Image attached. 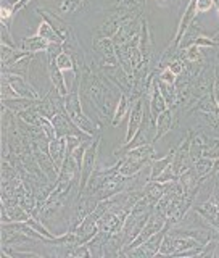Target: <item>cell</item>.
Segmentation results:
<instances>
[{
    "label": "cell",
    "instance_id": "24",
    "mask_svg": "<svg viewBox=\"0 0 219 258\" xmlns=\"http://www.w3.org/2000/svg\"><path fill=\"white\" fill-rule=\"evenodd\" d=\"M214 7V0H197V12L206 13Z\"/></svg>",
    "mask_w": 219,
    "mask_h": 258
},
{
    "label": "cell",
    "instance_id": "16",
    "mask_svg": "<svg viewBox=\"0 0 219 258\" xmlns=\"http://www.w3.org/2000/svg\"><path fill=\"white\" fill-rule=\"evenodd\" d=\"M31 61H32V53H28V55H24L23 58L16 60L13 64H10V67H8L2 73H10V75L28 78L29 76V70H31Z\"/></svg>",
    "mask_w": 219,
    "mask_h": 258
},
{
    "label": "cell",
    "instance_id": "2",
    "mask_svg": "<svg viewBox=\"0 0 219 258\" xmlns=\"http://www.w3.org/2000/svg\"><path fill=\"white\" fill-rule=\"evenodd\" d=\"M63 107H64V111L68 113V116L71 118V121L81 129V131H84L86 134L95 136L97 126L86 116V113L83 110V103H81V99H79V87H75L72 91H69L66 97H63Z\"/></svg>",
    "mask_w": 219,
    "mask_h": 258
},
{
    "label": "cell",
    "instance_id": "6",
    "mask_svg": "<svg viewBox=\"0 0 219 258\" xmlns=\"http://www.w3.org/2000/svg\"><path fill=\"white\" fill-rule=\"evenodd\" d=\"M143 116H145V102L143 99H139L135 100L132 108H131V113H129V119H127V134H126V139L123 142V145L129 144L132 139L135 133L139 131V127L143 121Z\"/></svg>",
    "mask_w": 219,
    "mask_h": 258
},
{
    "label": "cell",
    "instance_id": "14",
    "mask_svg": "<svg viewBox=\"0 0 219 258\" xmlns=\"http://www.w3.org/2000/svg\"><path fill=\"white\" fill-rule=\"evenodd\" d=\"M132 105H134V103L131 102V99H129V97H127L126 94L121 95V99H119V102H118V105H116V108H115V111H113L111 126H118L126 116H129V113H131Z\"/></svg>",
    "mask_w": 219,
    "mask_h": 258
},
{
    "label": "cell",
    "instance_id": "20",
    "mask_svg": "<svg viewBox=\"0 0 219 258\" xmlns=\"http://www.w3.org/2000/svg\"><path fill=\"white\" fill-rule=\"evenodd\" d=\"M197 108L201 110V111H206V113H217L219 111V107L214 100V95L213 92H209L203 97H200L198 102H197Z\"/></svg>",
    "mask_w": 219,
    "mask_h": 258
},
{
    "label": "cell",
    "instance_id": "25",
    "mask_svg": "<svg viewBox=\"0 0 219 258\" xmlns=\"http://www.w3.org/2000/svg\"><path fill=\"white\" fill-rule=\"evenodd\" d=\"M29 2H31V0H20V2H18V4H16V5L13 7V10H15V13H18L20 10H23V8H24V7H26V5H28Z\"/></svg>",
    "mask_w": 219,
    "mask_h": 258
},
{
    "label": "cell",
    "instance_id": "1",
    "mask_svg": "<svg viewBox=\"0 0 219 258\" xmlns=\"http://www.w3.org/2000/svg\"><path fill=\"white\" fill-rule=\"evenodd\" d=\"M155 150H153L152 144L147 145H140V147H135L124 152V155L119 161V173L129 177V176H134L135 173H139L142 168H145V165L153 158L155 155Z\"/></svg>",
    "mask_w": 219,
    "mask_h": 258
},
{
    "label": "cell",
    "instance_id": "22",
    "mask_svg": "<svg viewBox=\"0 0 219 258\" xmlns=\"http://www.w3.org/2000/svg\"><path fill=\"white\" fill-rule=\"evenodd\" d=\"M39 121H40V129H42V131L45 133V136L48 137V139H50V141L55 139V137H56V131H55V126L52 123V119L40 115Z\"/></svg>",
    "mask_w": 219,
    "mask_h": 258
},
{
    "label": "cell",
    "instance_id": "12",
    "mask_svg": "<svg viewBox=\"0 0 219 258\" xmlns=\"http://www.w3.org/2000/svg\"><path fill=\"white\" fill-rule=\"evenodd\" d=\"M179 184H181V187H182V192H184V196H193V192H195L197 189V185L198 182L201 181V177L197 174V171L193 169V166L190 169H187L184 174L179 176Z\"/></svg>",
    "mask_w": 219,
    "mask_h": 258
},
{
    "label": "cell",
    "instance_id": "18",
    "mask_svg": "<svg viewBox=\"0 0 219 258\" xmlns=\"http://www.w3.org/2000/svg\"><path fill=\"white\" fill-rule=\"evenodd\" d=\"M193 169H195L197 174L203 179V177L209 176L214 171V161L208 157H200L198 160L193 161Z\"/></svg>",
    "mask_w": 219,
    "mask_h": 258
},
{
    "label": "cell",
    "instance_id": "13",
    "mask_svg": "<svg viewBox=\"0 0 219 258\" xmlns=\"http://www.w3.org/2000/svg\"><path fill=\"white\" fill-rule=\"evenodd\" d=\"M157 84H158V87H160L161 94H163V97H165V100H166V103H168V107H169V108L177 107V105H179V91H177L176 84H173V83H166V81H161V79H158V78H157Z\"/></svg>",
    "mask_w": 219,
    "mask_h": 258
},
{
    "label": "cell",
    "instance_id": "9",
    "mask_svg": "<svg viewBox=\"0 0 219 258\" xmlns=\"http://www.w3.org/2000/svg\"><path fill=\"white\" fill-rule=\"evenodd\" d=\"M66 152H68L66 137H55V139H52L50 142H48V153H50L52 160L55 161L58 171L61 169L64 157H66Z\"/></svg>",
    "mask_w": 219,
    "mask_h": 258
},
{
    "label": "cell",
    "instance_id": "8",
    "mask_svg": "<svg viewBox=\"0 0 219 258\" xmlns=\"http://www.w3.org/2000/svg\"><path fill=\"white\" fill-rule=\"evenodd\" d=\"M37 12H39L40 16H42V20H45L48 24H50V26L55 29L56 34H58L63 40L72 32L71 26H68V24L64 23L58 15H55L52 12H47V10H42V8H37Z\"/></svg>",
    "mask_w": 219,
    "mask_h": 258
},
{
    "label": "cell",
    "instance_id": "11",
    "mask_svg": "<svg viewBox=\"0 0 219 258\" xmlns=\"http://www.w3.org/2000/svg\"><path fill=\"white\" fill-rule=\"evenodd\" d=\"M50 42L47 39L40 37V36H32V37H26L21 40V44H18V48L28 52V53H37V52H45Z\"/></svg>",
    "mask_w": 219,
    "mask_h": 258
},
{
    "label": "cell",
    "instance_id": "10",
    "mask_svg": "<svg viewBox=\"0 0 219 258\" xmlns=\"http://www.w3.org/2000/svg\"><path fill=\"white\" fill-rule=\"evenodd\" d=\"M48 78H50L52 86L60 92L61 97H66L69 94L66 79H64V76H63V71L56 67V60H48Z\"/></svg>",
    "mask_w": 219,
    "mask_h": 258
},
{
    "label": "cell",
    "instance_id": "5",
    "mask_svg": "<svg viewBox=\"0 0 219 258\" xmlns=\"http://www.w3.org/2000/svg\"><path fill=\"white\" fill-rule=\"evenodd\" d=\"M2 76L10 83V86L15 89V92L18 94L23 99H31V100H40L39 89L36 86H32L29 79L23 76L10 75V73H2Z\"/></svg>",
    "mask_w": 219,
    "mask_h": 258
},
{
    "label": "cell",
    "instance_id": "3",
    "mask_svg": "<svg viewBox=\"0 0 219 258\" xmlns=\"http://www.w3.org/2000/svg\"><path fill=\"white\" fill-rule=\"evenodd\" d=\"M99 147H100V136L94 139L89 147L86 149L84 153V161H83V168H81V179H79V196L84 192L86 185L91 179V176L94 174L95 168H97V155H99Z\"/></svg>",
    "mask_w": 219,
    "mask_h": 258
},
{
    "label": "cell",
    "instance_id": "15",
    "mask_svg": "<svg viewBox=\"0 0 219 258\" xmlns=\"http://www.w3.org/2000/svg\"><path fill=\"white\" fill-rule=\"evenodd\" d=\"M174 123V116H173V108H166L157 119V134H155V142L160 139V137L166 136L169 131H171Z\"/></svg>",
    "mask_w": 219,
    "mask_h": 258
},
{
    "label": "cell",
    "instance_id": "4",
    "mask_svg": "<svg viewBox=\"0 0 219 258\" xmlns=\"http://www.w3.org/2000/svg\"><path fill=\"white\" fill-rule=\"evenodd\" d=\"M94 52H95V63L100 68H108L119 64L116 48L111 39H94Z\"/></svg>",
    "mask_w": 219,
    "mask_h": 258
},
{
    "label": "cell",
    "instance_id": "17",
    "mask_svg": "<svg viewBox=\"0 0 219 258\" xmlns=\"http://www.w3.org/2000/svg\"><path fill=\"white\" fill-rule=\"evenodd\" d=\"M174 153H176V149H173L171 152L168 153L166 157L163 158H153L152 163H150V169H152V181L157 179V177L165 171V169L173 163V158H174Z\"/></svg>",
    "mask_w": 219,
    "mask_h": 258
},
{
    "label": "cell",
    "instance_id": "19",
    "mask_svg": "<svg viewBox=\"0 0 219 258\" xmlns=\"http://www.w3.org/2000/svg\"><path fill=\"white\" fill-rule=\"evenodd\" d=\"M37 36H40V37H44V39H47L48 42H60V44H63V39L56 34L55 32V29L48 24L45 20H42V23L39 24V29H37Z\"/></svg>",
    "mask_w": 219,
    "mask_h": 258
},
{
    "label": "cell",
    "instance_id": "7",
    "mask_svg": "<svg viewBox=\"0 0 219 258\" xmlns=\"http://www.w3.org/2000/svg\"><path fill=\"white\" fill-rule=\"evenodd\" d=\"M126 20L127 18H124L123 15H119L118 12H115L99 28V31H95V39H111L118 32V29L123 26V23Z\"/></svg>",
    "mask_w": 219,
    "mask_h": 258
},
{
    "label": "cell",
    "instance_id": "23",
    "mask_svg": "<svg viewBox=\"0 0 219 258\" xmlns=\"http://www.w3.org/2000/svg\"><path fill=\"white\" fill-rule=\"evenodd\" d=\"M83 2H84V0H63L58 10H60V13H63V15H64V13H72L81 4H83Z\"/></svg>",
    "mask_w": 219,
    "mask_h": 258
},
{
    "label": "cell",
    "instance_id": "21",
    "mask_svg": "<svg viewBox=\"0 0 219 258\" xmlns=\"http://www.w3.org/2000/svg\"><path fill=\"white\" fill-rule=\"evenodd\" d=\"M56 67H58L63 73L64 71H75L76 70V63H75V58L66 53V52H61L58 56H56Z\"/></svg>",
    "mask_w": 219,
    "mask_h": 258
}]
</instances>
